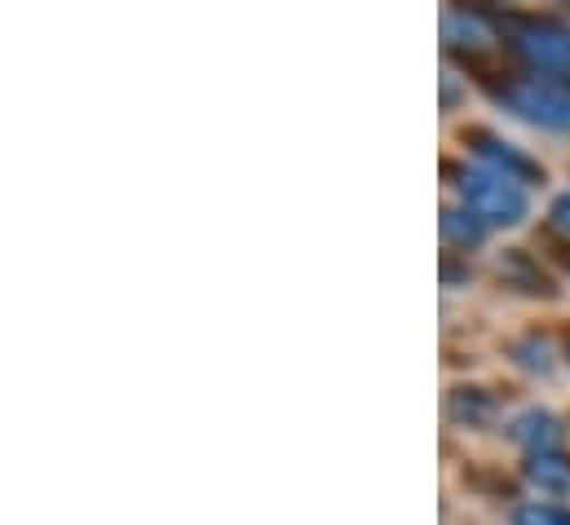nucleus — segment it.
Here are the masks:
<instances>
[{"label": "nucleus", "instance_id": "1", "mask_svg": "<svg viewBox=\"0 0 570 525\" xmlns=\"http://www.w3.org/2000/svg\"><path fill=\"white\" fill-rule=\"evenodd\" d=\"M460 199L482 226H518L527 217V195L518 181L491 172V168H469L460 172Z\"/></svg>", "mask_w": 570, "mask_h": 525}, {"label": "nucleus", "instance_id": "2", "mask_svg": "<svg viewBox=\"0 0 570 525\" xmlns=\"http://www.w3.org/2000/svg\"><path fill=\"white\" fill-rule=\"evenodd\" d=\"M504 102H509L522 120H531V125H540V129L570 132V85H562V80H544V76L513 80V85L504 89Z\"/></svg>", "mask_w": 570, "mask_h": 525}, {"label": "nucleus", "instance_id": "3", "mask_svg": "<svg viewBox=\"0 0 570 525\" xmlns=\"http://www.w3.org/2000/svg\"><path fill=\"white\" fill-rule=\"evenodd\" d=\"M518 53L544 71V80H570V31L558 22H513Z\"/></svg>", "mask_w": 570, "mask_h": 525}, {"label": "nucleus", "instance_id": "4", "mask_svg": "<svg viewBox=\"0 0 570 525\" xmlns=\"http://www.w3.org/2000/svg\"><path fill=\"white\" fill-rule=\"evenodd\" d=\"M464 146H473V155H478L491 172H500V177H509V181H544V172H540L535 159H527L518 146H509V141H500V137H491V132L469 129L464 132Z\"/></svg>", "mask_w": 570, "mask_h": 525}, {"label": "nucleus", "instance_id": "5", "mask_svg": "<svg viewBox=\"0 0 570 525\" xmlns=\"http://www.w3.org/2000/svg\"><path fill=\"white\" fill-rule=\"evenodd\" d=\"M509 437H513L518 446H527L531 455H544V450H558V446H562L567 428H562V419L549 415V410H522V415L509 424Z\"/></svg>", "mask_w": 570, "mask_h": 525}, {"label": "nucleus", "instance_id": "6", "mask_svg": "<svg viewBox=\"0 0 570 525\" xmlns=\"http://www.w3.org/2000/svg\"><path fill=\"white\" fill-rule=\"evenodd\" d=\"M500 278H504L509 287L527 291V296H553V291H558L553 278L540 269V261H535L531 252H504V257H500Z\"/></svg>", "mask_w": 570, "mask_h": 525}, {"label": "nucleus", "instance_id": "7", "mask_svg": "<svg viewBox=\"0 0 570 525\" xmlns=\"http://www.w3.org/2000/svg\"><path fill=\"white\" fill-rule=\"evenodd\" d=\"M527 482L544 495H570V455L562 450H544L527 459Z\"/></svg>", "mask_w": 570, "mask_h": 525}, {"label": "nucleus", "instance_id": "8", "mask_svg": "<svg viewBox=\"0 0 570 525\" xmlns=\"http://www.w3.org/2000/svg\"><path fill=\"white\" fill-rule=\"evenodd\" d=\"M446 410H451V419H455V424L482 428V424H491V419H495V397L482 394V389H455L451 402H446Z\"/></svg>", "mask_w": 570, "mask_h": 525}, {"label": "nucleus", "instance_id": "9", "mask_svg": "<svg viewBox=\"0 0 570 525\" xmlns=\"http://www.w3.org/2000/svg\"><path fill=\"white\" fill-rule=\"evenodd\" d=\"M442 239H446L451 248L469 252V248H478V244L487 239V226H482L469 208H446V212H442Z\"/></svg>", "mask_w": 570, "mask_h": 525}, {"label": "nucleus", "instance_id": "10", "mask_svg": "<svg viewBox=\"0 0 570 525\" xmlns=\"http://www.w3.org/2000/svg\"><path fill=\"white\" fill-rule=\"evenodd\" d=\"M442 31H446L451 44H487V40H491V31L482 27V18H473V13H455V9L442 18Z\"/></svg>", "mask_w": 570, "mask_h": 525}, {"label": "nucleus", "instance_id": "11", "mask_svg": "<svg viewBox=\"0 0 570 525\" xmlns=\"http://www.w3.org/2000/svg\"><path fill=\"white\" fill-rule=\"evenodd\" d=\"M509 354H513V363H518V367H527V372H540V376L553 367V354H549V345H544L540 336H527V340H518Z\"/></svg>", "mask_w": 570, "mask_h": 525}, {"label": "nucleus", "instance_id": "12", "mask_svg": "<svg viewBox=\"0 0 570 525\" xmlns=\"http://www.w3.org/2000/svg\"><path fill=\"white\" fill-rule=\"evenodd\" d=\"M513 525H570V513L558 504H522L513 513Z\"/></svg>", "mask_w": 570, "mask_h": 525}, {"label": "nucleus", "instance_id": "13", "mask_svg": "<svg viewBox=\"0 0 570 525\" xmlns=\"http://www.w3.org/2000/svg\"><path fill=\"white\" fill-rule=\"evenodd\" d=\"M553 226H558L562 235H570V195H562V199L553 204Z\"/></svg>", "mask_w": 570, "mask_h": 525}]
</instances>
